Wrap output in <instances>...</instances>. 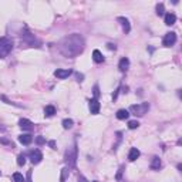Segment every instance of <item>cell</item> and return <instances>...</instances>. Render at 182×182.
<instances>
[{"label":"cell","instance_id":"f1b7e54d","mask_svg":"<svg viewBox=\"0 0 182 182\" xmlns=\"http://www.w3.org/2000/svg\"><path fill=\"white\" fill-rule=\"evenodd\" d=\"M36 142H37V144H44V142H46V139L43 138V137H37V138H36Z\"/></svg>","mask_w":182,"mask_h":182},{"label":"cell","instance_id":"e0dca14e","mask_svg":"<svg viewBox=\"0 0 182 182\" xmlns=\"http://www.w3.org/2000/svg\"><path fill=\"white\" fill-rule=\"evenodd\" d=\"M176 21V16L174 13H166L165 14V24L168 26H172V24Z\"/></svg>","mask_w":182,"mask_h":182},{"label":"cell","instance_id":"ac0fdd59","mask_svg":"<svg viewBox=\"0 0 182 182\" xmlns=\"http://www.w3.org/2000/svg\"><path fill=\"white\" fill-rule=\"evenodd\" d=\"M54 114H56V107L54 105H47L44 108V115L46 117H53Z\"/></svg>","mask_w":182,"mask_h":182},{"label":"cell","instance_id":"cb8c5ba5","mask_svg":"<svg viewBox=\"0 0 182 182\" xmlns=\"http://www.w3.org/2000/svg\"><path fill=\"white\" fill-rule=\"evenodd\" d=\"M17 164H19L20 166H23L24 164H26V155H24V154H20V155H19V158H17Z\"/></svg>","mask_w":182,"mask_h":182},{"label":"cell","instance_id":"8fae6325","mask_svg":"<svg viewBox=\"0 0 182 182\" xmlns=\"http://www.w3.org/2000/svg\"><path fill=\"white\" fill-rule=\"evenodd\" d=\"M117 20L121 23V26H122V29H124L125 34H128L130 31H131V24H130L128 19H125V17H118Z\"/></svg>","mask_w":182,"mask_h":182},{"label":"cell","instance_id":"7a4b0ae2","mask_svg":"<svg viewBox=\"0 0 182 182\" xmlns=\"http://www.w3.org/2000/svg\"><path fill=\"white\" fill-rule=\"evenodd\" d=\"M64 161L67 162V168H74L75 166V162H77V145H73L71 148H68L64 154Z\"/></svg>","mask_w":182,"mask_h":182},{"label":"cell","instance_id":"4dcf8cb0","mask_svg":"<svg viewBox=\"0 0 182 182\" xmlns=\"http://www.w3.org/2000/svg\"><path fill=\"white\" fill-rule=\"evenodd\" d=\"M78 182H88L83 175H78Z\"/></svg>","mask_w":182,"mask_h":182},{"label":"cell","instance_id":"ba28073f","mask_svg":"<svg viewBox=\"0 0 182 182\" xmlns=\"http://www.w3.org/2000/svg\"><path fill=\"white\" fill-rule=\"evenodd\" d=\"M19 125H20V128L24 130V131H31L34 127V124L30 121V120H26V118H21L20 121H19Z\"/></svg>","mask_w":182,"mask_h":182},{"label":"cell","instance_id":"3957f363","mask_svg":"<svg viewBox=\"0 0 182 182\" xmlns=\"http://www.w3.org/2000/svg\"><path fill=\"white\" fill-rule=\"evenodd\" d=\"M13 50V41L7 37H0V58L6 57Z\"/></svg>","mask_w":182,"mask_h":182},{"label":"cell","instance_id":"7c38bea8","mask_svg":"<svg viewBox=\"0 0 182 182\" xmlns=\"http://www.w3.org/2000/svg\"><path fill=\"white\" fill-rule=\"evenodd\" d=\"M128 67H130V60L127 57H122L121 60H120V63H118L120 71H121V73H125V71L128 70Z\"/></svg>","mask_w":182,"mask_h":182},{"label":"cell","instance_id":"d6a6232c","mask_svg":"<svg viewBox=\"0 0 182 182\" xmlns=\"http://www.w3.org/2000/svg\"><path fill=\"white\" fill-rule=\"evenodd\" d=\"M48 145H50L53 149H56V142H54V141H48Z\"/></svg>","mask_w":182,"mask_h":182},{"label":"cell","instance_id":"4316f807","mask_svg":"<svg viewBox=\"0 0 182 182\" xmlns=\"http://www.w3.org/2000/svg\"><path fill=\"white\" fill-rule=\"evenodd\" d=\"M93 91H94V97L97 98L98 95H100V90H98V85H97V84L94 85V88H93Z\"/></svg>","mask_w":182,"mask_h":182},{"label":"cell","instance_id":"2e32d148","mask_svg":"<svg viewBox=\"0 0 182 182\" xmlns=\"http://www.w3.org/2000/svg\"><path fill=\"white\" fill-rule=\"evenodd\" d=\"M93 60H94L95 63H102V61H104V56H102L101 51L100 50L93 51Z\"/></svg>","mask_w":182,"mask_h":182},{"label":"cell","instance_id":"83f0119b","mask_svg":"<svg viewBox=\"0 0 182 182\" xmlns=\"http://www.w3.org/2000/svg\"><path fill=\"white\" fill-rule=\"evenodd\" d=\"M75 77H77V81H83L84 80V74H80V73H75Z\"/></svg>","mask_w":182,"mask_h":182},{"label":"cell","instance_id":"d6986e66","mask_svg":"<svg viewBox=\"0 0 182 182\" xmlns=\"http://www.w3.org/2000/svg\"><path fill=\"white\" fill-rule=\"evenodd\" d=\"M130 117L128 110H118L117 111V118L118 120H127Z\"/></svg>","mask_w":182,"mask_h":182},{"label":"cell","instance_id":"f546056e","mask_svg":"<svg viewBox=\"0 0 182 182\" xmlns=\"http://www.w3.org/2000/svg\"><path fill=\"white\" fill-rule=\"evenodd\" d=\"M107 47L110 48V50H115V48H117V46H115V44H112V43H108Z\"/></svg>","mask_w":182,"mask_h":182},{"label":"cell","instance_id":"9a60e30c","mask_svg":"<svg viewBox=\"0 0 182 182\" xmlns=\"http://www.w3.org/2000/svg\"><path fill=\"white\" fill-rule=\"evenodd\" d=\"M161 166H162V162H161V159H159V157H154V158H152V162H151V169L158 171Z\"/></svg>","mask_w":182,"mask_h":182},{"label":"cell","instance_id":"d4e9b609","mask_svg":"<svg viewBox=\"0 0 182 182\" xmlns=\"http://www.w3.org/2000/svg\"><path fill=\"white\" fill-rule=\"evenodd\" d=\"M139 127V122L138 121H130L128 122V128L130 130H135V128H138Z\"/></svg>","mask_w":182,"mask_h":182},{"label":"cell","instance_id":"603a6c76","mask_svg":"<svg viewBox=\"0 0 182 182\" xmlns=\"http://www.w3.org/2000/svg\"><path fill=\"white\" fill-rule=\"evenodd\" d=\"M68 171H70V169H68V168H63V169H61V176H60V181H61V182H64L66 179H67Z\"/></svg>","mask_w":182,"mask_h":182},{"label":"cell","instance_id":"ffe728a7","mask_svg":"<svg viewBox=\"0 0 182 182\" xmlns=\"http://www.w3.org/2000/svg\"><path fill=\"white\" fill-rule=\"evenodd\" d=\"M73 120L71 118H66V120H63V128L64 130H70V128H73Z\"/></svg>","mask_w":182,"mask_h":182},{"label":"cell","instance_id":"52a82bcc","mask_svg":"<svg viewBox=\"0 0 182 182\" xmlns=\"http://www.w3.org/2000/svg\"><path fill=\"white\" fill-rule=\"evenodd\" d=\"M41 159H43V154H41L39 149H34V151L30 152V161L33 162L34 165H37V164H40Z\"/></svg>","mask_w":182,"mask_h":182},{"label":"cell","instance_id":"1f68e13d","mask_svg":"<svg viewBox=\"0 0 182 182\" xmlns=\"http://www.w3.org/2000/svg\"><path fill=\"white\" fill-rule=\"evenodd\" d=\"M27 182H31V171L27 172Z\"/></svg>","mask_w":182,"mask_h":182},{"label":"cell","instance_id":"7402d4cb","mask_svg":"<svg viewBox=\"0 0 182 182\" xmlns=\"http://www.w3.org/2000/svg\"><path fill=\"white\" fill-rule=\"evenodd\" d=\"M157 14H158V16H164V14H165V6L162 3L157 4Z\"/></svg>","mask_w":182,"mask_h":182},{"label":"cell","instance_id":"8992f818","mask_svg":"<svg viewBox=\"0 0 182 182\" xmlns=\"http://www.w3.org/2000/svg\"><path fill=\"white\" fill-rule=\"evenodd\" d=\"M71 74H73V70H70V68H57L54 71V75L60 80H64V78L70 77Z\"/></svg>","mask_w":182,"mask_h":182},{"label":"cell","instance_id":"6da1fadb","mask_svg":"<svg viewBox=\"0 0 182 182\" xmlns=\"http://www.w3.org/2000/svg\"><path fill=\"white\" fill-rule=\"evenodd\" d=\"M85 48V41L81 34H70L64 37L60 43V51L68 58H74L78 54H81Z\"/></svg>","mask_w":182,"mask_h":182},{"label":"cell","instance_id":"277c9868","mask_svg":"<svg viewBox=\"0 0 182 182\" xmlns=\"http://www.w3.org/2000/svg\"><path fill=\"white\" fill-rule=\"evenodd\" d=\"M149 110V104L148 102H141V104H135L130 107V111L132 112L134 115H138V117H142L148 112Z\"/></svg>","mask_w":182,"mask_h":182},{"label":"cell","instance_id":"5bb4252c","mask_svg":"<svg viewBox=\"0 0 182 182\" xmlns=\"http://www.w3.org/2000/svg\"><path fill=\"white\" fill-rule=\"evenodd\" d=\"M138 157H139V149L138 148H131L130 149V152H128V159L131 162H134L135 159H138Z\"/></svg>","mask_w":182,"mask_h":182},{"label":"cell","instance_id":"30bf717a","mask_svg":"<svg viewBox=\"0 0 182 182\" xmlns=\"http://www.w3.org/2000/svg\"><path fill=\"white\" fill-rule=\"evenodd\" d=\"M100 102H98V100L97 98H93L90 101V111H91V114H98L100 112Z\"/></svg>","mask_w":182,"mask_h":182},{"label":"cell","instance_id":"5b68a950","mask_svg":"<svg viewBox=\"0 0 182 182\" xmlns=\"http://www.w3.org/2000/svg\"><path fill=\"white\" fill-rule=\"evenodd\" d=\"M175 43H176V33H174V31L166 33L164 40H162V44H164L165 47H172Z\"/></svg>","mask_w":182,"mask_h":182},{"label":"cell","instance_id":"836d02e7","mask_svg":"<svg viewBox=\"0 0 182 182\" xmlns=\"http://www.w3.org/2000/svg\"><path fill=\"white\" fill-rule=\"evenodd\" d=\"M93 182H97V181H93Z\"/></svg>","mask_w":182,"mask_h":182},{"label":"cell","instance_id":"4fadbf2b","mask_svg":"<svg viewBox=\"0 0 182 182\" xmlns=\"http://www.w3.org/2000/svg\"><path fill=\"white\" fill-rule=\"evenodd\" d=\"M19 141H20V144H23V145H29V144H31V141H33V137H31L30 134H21L20 137H19Z\"/></svg>","mask_w":182,"mask_h":182},{"label":"cell","instance_id":"9c48e42d","mask_svg":"<svg viewBox=\"0 0 182 182\" xmlns=\"http://www.w3.org/2000/svg\"><path fill=\"white\" fill-rule=\"evenodd\" d=\"M21 39L24 40V43L26 44H30V46H33V47H34V44H39L37 41H36V39H34V36L33 34H30V33L21 34Z\"/></svg>","mask_w":182,"mask_h":182},{"label":"cell","instance_id":"44dd1931","mask_svg":"<svg viewBox=\"0 0 182 182\" xmlns=\"http://www.w3.org/2000/svg\"><path fill=\"white\" fill-rule=\"evenodd\" d=\"M13 181L14 182H26V179H24V176L21 175L20 172H14L13 174Z\"/></svg>","mask_w":182,"mask_h":182},{"label":"cell","instance_id":"484cf974","mask_svg":"<svg viewBox=\"0 0 182 182\" xmlns=\"http://www.w3.org/2000/svg\"><path fill=\"white\" fill-rule=\"evenodd\" d=\"M124 169H125V166L124 165H121L120 166V169H118V172H117V181H121V176H122V172H124Z\"/></svg>","mask_w":182,"mask_h":182}]
</instances>
